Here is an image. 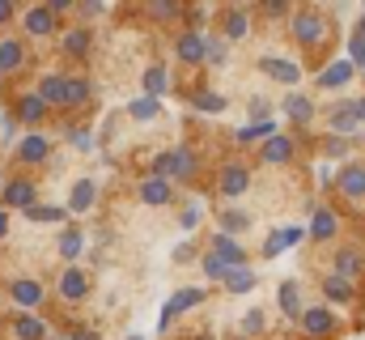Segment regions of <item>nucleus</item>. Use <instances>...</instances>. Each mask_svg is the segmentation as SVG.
Masks as SVG:
<instances>
[{
    "label": "nucleus",
    "instance_id": "f257e3e1",
    "mask_svg": "<svg viewBox=\"0 0 365 340\" xmlns=\"http://www.w3.org/2000/svg\"><path fill=\"white\" fill-rule=\"evenodd\" d=\"M323 30H327V26H323V17H319V13H310V9L293 17V39H297V43H319V39H323Z\"/></svg>",
    "mask_w": 365,
    "mask_h": 340
},
{
    "label": "nucleus",
    "instance_id": "f03ea898",
    "mask_svg": "<svg viewBox=\"0 0 365 340\" xmlns=\"http://www.w3.org/2000/svg\"><path fill=\"white\" fill-rule=\"evenodd\" d=\"M4 204H13V209H34V187L26 183V179H13L9 187H4Z\"/></svg>",
    "mask_w": 365,
    "mask_h": 340
},
{
    "label": "nucleus",
    "instance_id": "7ed1b4c3",
    "mask_svg": "<svg viewBox=\"0 0 365 340\" xmlns=\"http://www.w3.org/2000/svg\"><path fill=\"white\" fill-rule=\"evenodd\" d=\"M195 302H204V294L200 289H182V294H175L170 302H166V311H162V328L179 315V311H187V306H195Z\"/></svg>",
    "mask_w": 365,
    "mask_h": 340
},
{
    "label": "nucleus",
    "instance_id": "20e7f679",
    "mask_svg": "<svg viewBox=\"0 0 365 340\" xmlns=\"http://www.w3.org/2000/svg\"><path fill=\"white\" fill-rule=\"evenodd\" d=\"M38 98H43V102H68V81H64L60 73H47L43 85H38Z\"/></svg>",
    "mask_w": 365,
    "mask_h": 340
},
{
    "label": "nucleus",
    "instance_id": "39448f33",
    "mask_svg": "<svg viewBox=\"0 0 365 340\" xmlns=\"http://www.w3.org/2000/svg\"><path fill=\"white\" fill-rule=\"evenodd\" d=\"M259 69H264L272 81H284V85L297 81V64H293V60H272V56H268V60H259Z\"/></svg>",
    "mask_w": 365,
    "mask_h": 340
},
{
    "label": "nucleus",
    "instance_id": "423d86ee",
    "mask_svg": "<svg viewBox=\"0 0 365 340\" xmlns=\"http://www.w3.org/2000/svg\"><path fill=\"white\" fill-rule=\"evenodd\" d=\"M212 251L221 255L225 264H234V268H242V264H247V251H242V247L234 243V234H217V243H212Z\"/></svg>",
    "mask_w": 365,
    "mask_h": 340
},
{
    "label": "nucleus",
    "instance_id": "0eeeda50",
    "mask_svg": "<svg viewBox=\"0 0 365 340\" xmlns=\"http://www.w3.org/2000/svg\"><path fill=\"white\" fill-rule=\"evenodd\" d=\"M86 285H90V281H86V272H81V268H68V272L60 276V294H64L68 302H77V298L86 294Z\"/></svg>",
    "mask_w": 365,
    "mask_h": 340
},
{
    "label": "nucleus",
    "instance_id": "6e6552de",
    "mask_svg": "<svg viewBox=\"0 0 365 340\" xmlns=\"http://www.w3.org/2000/svg\"><path fill=\"white\" fill-rule=\"evenodd\" d=\"M247 187H251V170H242V166L225 170V179H221V191H225V196H242Z\"/></svg>",
    "mask_w": 365,
    "mask_h": 340
},
{
    "label": "nucleus",
    "instance_id": "1a4fd4ad",
    "mask_svg": "<svg viewBox=\"0 0 365 340\" xmlns=\"http://www.w3.org/2000/svg\"><path fill=\"white\" fill-rule=\"evenodd\" d=\"M204 56H208V43H204L200 34H182L179 39V60L195 64V60H204Z\"/></svg>",
    "mask_w": 365,
    "mask_h": 340
},
{
    "label": "nucleus",
    "instance_id": "9d476101",
    "mask_svg": "<svg viewBox=\"0 0 365 340\" xmlns=\"http://www.w3.org/2000/svg\"><path fill=\"white\" fill-rule=\"evenodd\" d=\"M340 191H344V196H365V166L340 170Z\"/></svg>",
    "mask_w": 365,
    "mask_h": 340
},
{
    "label": "nucleus",
    "instance_id": "9b49d317",
    "mask_svg": "<svg viewBox=\"0 0 365 340\" xmlns=\"http://www.w3.org/2000/svg\"><path fill=\"white\" fill-rule=\"evenodd\" d=\"M47 149H51V141H47V136H26V141H21V149H17V158H21V162H43V158H47Z\"/></svg>",
    "mask_w": 365,
    "mask_h": 340
},
{
    "label": "nucleus",
    "instance_id": "f8f14e48",
    "mask_svg": "<svg viewBox=\"0 0 365 340\" xmlns=\"http://www.w3.org/2000/svg\"><path fill=\"white\" fill-rule=\"evenodd\" d=\"M302 328L314 332V336H319V332H331V311H327V306H310V311L302 315Z\"/></svg>",
    "mask_w": 365,
    "mask_h": 340
},
{
    "label": "nucleus",
    "instance_id": "ddd939ff",
    "mask_svg": "<svg viewBox=\"0 0 365 340\" xmlns=\"http://www.w3.org/2000/svg\"><path fill=\"white\" fill-rule=\"evenodd\" d=\"M344 81H353V64H349V60L327 64V69H323V77H319V85H323V89H336V85H344Z\"/></svg>",
    "mask_w": 365,
    "mask_h": 340
},
{
    "label": "nucleus",
    "instance_id": "4468645a",
    "mask_svg": "<svg viewBox=\"0 0 365 340\" xmlns=\"http://www.w3.org/2000/svg\"><path fill=\"white\" fill-rule=\"evenodd\" d=\"M51 26H56V13L51 9H30L26 13V30L30 34H51Z\"/></svg>",
    "mask_w": 365,
    "mask_h": 340
},
{
    "label": "nucleus",
    "instance_id": "2eb2a0df",
    "mask_svg": "<svg viewBox=\"0 0 365 340\" xmlns=\"http://www.w3.org/2000/svg\"><path fill=\"white\" fill-rule=\"evenodd\" d=\"M13 302H17V306H38V302H43L38 281H17V285H13Z\"/></svg>",
    "mask_w": 365,
    "mask_h": 340
},
{
    "label": "nucleus",
    "instance_id": "dca6fc26",
    "mask_svg": "<svg viewBox=\"0 0 365 340\" xmlns=\"http://www.w3.org/2000/svg\"><path fill=\"white\" fill-rule=\"evenodd\" d=\"M93 204V183L90 179H81L77 187H73V196H68V213H86Z\"/></svg>",
    "mask_w": 365,
    "mask_h": 340
},
{
    "label": "nucleus",
    "instance_id": "f3484780",
    "mask_svg": "<svg viewBox=\"0 0 365 340\" xmlns=\"http://www.w3.org/2000/svg\"><path fill=\"white\" fill-rule=\"evenodd\" d=\"M357 124H361V119H357V111H353V102H340V106L331 111V128H336V132H353Z\"/></svg>",
    "mask_w": 365,
    "mask_h": 340
},
{
    "label": "nucleus",
    "instance_id": "a211bd4d",
    "mask_svg": "<svg viewBox=\"0 0 365 340\" xmlns=\"http://www.w3.org/2000/svg\"><path fill=\"white\" fill-rule=\"evenodd\" d=\"M140 196H145V204H166L170 200V183L166 179H145Z\"/></svg>",
    "mask_w": 365,
    "mask_h": 340
},
{
    "label": "nucleus",
    "instance_id": "6ab92c4d",
    "mask_svg": "<svg viewBox=\"0 0 365 340\" xmlns=\"http://www.w3.org/2000/svg\"><path fill=\"white\" fill-rule=\"evenodd\" d=\"M293 158V145H289V136H272L268 145H264V162H289Z\"/></svg>",
    "mask_w": 365,
    "mask_h": 340
},
{
    "label": "nucleus",
    "instance_id": "aec40b11",
    "mask_svg": "<svg viewBox=\"0 0 365 340\" xmlns=\"http://www.w3.org/2000/svg\"><path fill=\"white\" fill-rule=\"evenodd\" d=\"M323 289H327L331 302H349V298H353V281H344V276H327Z\"/></svg>",
    "mask_w": 365,
    "mask_h": 340
},
{
    "label": "nucleus",
    "instance_id": "412c9836",
    "mask_svg": "<svg viewBox=\"0 0 365 340\" xmlns=\"http://www.w3.org/2000/svg\"><path fill=\"white\" fill-rule=\"evenodd\" d=\"M280 311H284V315H302V294H297L293 281L280 285Z\"/></svg>",
    "mask_w": 365,
    "mask_h": 340
},
{
    "label": "nucleus",
    "instance_id": "4be33fe9",
    "mask_svg": "<svg viewBox=\"0 0 365 340\" xmlns=\"http://www.w3.org/2000/svg\"><path fill=\"white\" fill-rule=\"evenodd\" d=\"M297 239H302V230H297V226H293V230H276L272 239H268V247H264V251H268V255H280L284 247H293Z\"/></svg>",
    "mask_w": 365,
    "mask_h": 340
},
{
    "label": "nucleus",
    "instance_id": "5701e85b",
    "mask_svg": "<svg viewBox=\"0 0 365 340\" xmlns=\"http://www.w3.org/2000/svg\"><path fill=\"white\" fill-rule=\"evenodd\" d=\"M247 226H251L247 213H238V209H225V213H221V234H238V230H247Z\"/></svg>",
    "mask_w": 365,
    "mask_h": 340
},
{
    "label": "nucleus",
    "instance_id": "b1692460",
    "mask_svg": "<svg viewBox=\"0 0 365 340\" xmlns=\"http://www.w3.org/2000/svg\"><path fill=\"white\" fill-rule=\"evenodd\" d=\"M310 234H314V239H331V234H336V217H331L327 209H319L314 221H310Z\"/></svg>",
    "mask_w": 365,
    "mask_h": 340
},
{
    "label": "nucleus",
    "instance_id": "393cba45",
    "mask_svg": "<svg viewBox=\"0 0 365 340\" xmlns=\"http://www.w3.org/2000/svg\"><path fill=\"white\" fill-rule=\"evenodd\" d=\"M357 272H361V259H357L353 251H340V255H336V276H344V281H353Z\"/></svg>",
    "mask_w": 365,
    "mask_h": 340
},
{
    "label": "nucleus",
    "instance_id": "a878e982",
    "mask_svg": "<svg viewBox=\"0 0 365 340\" xmlns=\"http://www.w3.org/2000/svg\"><path fill=\"white\" fill-rule=\"evenodd\" d=\"M225 285H230L234 294H247V289H255V272H247V268H234Z\"/></svg>",
    "mask_w": 365,
    "mask_h": 340
},
{
    "label": "nucleus",
    "instance_id": "bb28decb",
    "mask_svg": "<svg viewBox=\"0 0 365 340\" xmlns=\"http://www.w3.org/2000/svg\"><path fill=\"white\" fill-rule=\"evenodd\" d=\"M13 332H17V340H43V336H47V328H43L38 319H17V328H13Z\"/></svg>",
    "mask_w": 365,
    "mask_h": 340
},
{
    "label": "nucleus",
    "instance_id": "cd10ccee",
    "mask_svg": "<svg viewBox=\"0 0 365 340\" xmlns=\"http://www.w3.org/2000/svg\"><path fill=\"white\" fill-rule=\"evenodd\" d=\"M259 136H268V141L276 136L268 119H259V124H251V128H242V132H238V141H242V145H251V141H259Z\"/></svg>",
    "mask_w": 365,
    "mask_h": 340
},
{
    "label": "nucleus",
    "instance_id": "c85d7f7f",
    "mask_svg": "<svg viewBox=\"0 0 365 340\" xmlns=\"http://www.w3.org/2000/svg\"><path fill=\"white\" fill-rule=\"evenodd\" d=\"M204 272H208V276H225V281H230L234 264H225V259H221L217 251H208V255H204Z\"/></svg>",
    "mask_w": 365,
    "mask_h": 340
},
{
    "label": "nucleus",
    "instance_id": "c756f323",
    "mask_svg": "<svg viewBox=\"0 0 365 340\" xmlns=\"http://www.w3.org/2000/svg\"><path fill=\"white\" fill-rule=\"evenodd\" d=\"M43 106H47V102H43L38 94H30V98H21V119H26V124H34V119H43Z\"/></svg>",
    "mask_w": 365,
    "mask_h": 340
},
{
    "label": "nucleus",
    "instance_id": "7c9ffc66",
    "mask_svg": "<svg viewBox=\"0 0 365 340\" xmlns=\"http://www.w3.org/2000/svg\"><path fill=\"white\" fill-rule=\"evenodd\" d=\"M158 111H162V106H158V98H149V94L132 102V119H153Z\"/></svg>",
    "mask_w": 365,
    "mask_h": 340
},
{
    "label": "nucleus",
    "instance_id": "2f4dec72",
    "mask_svg": "<svg viewBox=\"0 0 365 340\" xmlns=\"http://www.w3.org/2000/svg\"><path fill=\"white\" fill-rule=\"evenodd\" d=\"M284 111H289L297 124H310V115H314V106H310L306 98H289V102H284Z\"/></svg>",
    "mask_w": 365,
    "mask_h": 340
},
{
    "label": "nucleus",
    "instance_id": "473e14b6",
    "mask_svg": "<svg viewBox=\"0 0 365 340\" xmlns=\"http://www.w3.org/2000/svg\"><path fill=\"white\" fill-rule=\"evenodd\" d=\"M17 64H21V47L13 39H4L0 43V69H17Z\"/></svg>",
    "mask_w": 365,
    "mask_h": 340
},
{
    "label": "nucleus",
    "instance_id": "72a5a7b5",
    "mask_svg": "<svg viewBox=\"0 0 365 340\" xmlns=\"http://www.w3.org/2000/svg\"><path fill=\"white\" fill-rule=\"evenodd\" d=\"M81 247H86V239H81L77 230H68V234L60 239V255H68V259H77V255H81Z\"/></svg>",
    "mask_w": 365,
    "mask_h": 340
},
{
    "label": "nucleus",
    "instance_id": "f704fd0d",
    "mask_svg": "<svg viewBox=\"0 0 365 340\" xmlns=\"http://www.w3.org/2000/svg\"><path fill=\"white\" fill-rule=\"evenodd\" d=\"M225 34H230V39H242V34H247V13H242V9H234V13L225 17Z\"/></svg>",
    "mask_w": 365,
    "mask_h": 340
},
{
    "label": "nucleus",
    "instance_id": "c9c22d12",
    "mask_svg": "<svg viewBox=\"0 0 365 340\" xmlns=\"http://www.w3.org/2000/svg\"><path fill=\"white\" fill-rule=\"evenodd\" d=\"M195 106H200V111H208V115H221V111H225V98H221V94H200V98H195Z\"/></svg>",
    "mask_w": 365,
    "mask_h": 340
},
{
    "label": "nucleus",
    "instance_id": "e433bc0d",
    "mask_svg": "<svg viewBox=\"0 0 365 340\" xmlns=\"http://www.w3.org/2000/svg\"><path fill=\"white\" fill-rule=\"evenodd\" d=\"M145 89H149V98H158V94L166 89V73H162V69H149V73H145Z\"/></svg>",
    "mask_w": 365,
    "mask_h": 340
},
{
    "label": "nucleus",
    "instance_id": "4c0bfd02",
    "mask_svg": "<svg viewBox=\"0 0 365 340\" xmlns=\"http://www.w3.org/2000/svg\"><path fill=\"white\" fill-rule=\"evenodd\" d=\"M175 174V154H158L153 158V179H170Z\"/></svg>",
    "mask_w": 365,
    "mask_h": 340
},
{
    "label": "nucleus",
    "instance_id": "58836bf2",
    "mask_svg": "<svg viewBox=\"0 0 365 340\" xmlns=\"http://www.w3.org/2000/svg\"><path fill=\"white\" fill-rule=\"evenodd\" d=\"M175 174H182V179H187V174H195V154L179 149V154H175Z\"/></svg>",
    "mask_w": 365,
    "mask_h": 340
},
{
    "label": "nucleus",
    "instance_id": "ea45409f",
    "mask_svg": "<svg viewBox=\"0 0 365 340\" xmlns=\"http://www.w3.org/2000/svg\"><path fill=\"white\" fill-rule=\"evenodd\" d=\"M349 64L365 69V39H349Z\"/></svg>",
    "mask_w": 365,
    "mask_h": 340
},
{
    "label": "nucleus",
    "instance_id": "a19ab883",
    "mask_svg": "<svg viewBox=\"0 0 365 340\" xmlns=\"http://www.w3.org/2000/svg\"><path fill=\"white\" fill-rule=\"evenodd\" d=\"M64 47H68V51H73V56H81V51H86V47H90V34H86V30H73V34H68V43H64Z\"/></svg>",
    "mask_w": 365,
    "mask_h": 340
},
{
    "label": "nucleus",
    "instance_id": "79ce46f5",
    "mask_svg": "<svg viewBox=\"0 0 365 340\" xmlns=\"http://www.w3.org/2000/svg\"><path fill=\"white\" fill-rule=\"evenodd\" d=\"M26 217H34V221H60V217H64V209H43V204H34Z\"/></svg>",
    "mask_w": 365,
    "mask_h": 340
},
{
    "label": "nucleus",
    "instance_id": "37998d69",
    "mask_svg": "<svg viewBox=\"0 0 365 340\" xmlns=\"http://www.w3.org/2000/svg\"><path fill=\"white\" fill-rule=\"evenodd\" d=\"M86 94H90V85L86 81H68V102H81Z\"/></svg>",
    "mask_w": 365,
    "mask_h": 340
},
{
    "label": "nucleus",
    "instance_id": "c03bdc74",
    "mask_svg": "<svg viewBox=\"0 0 365 340\" xmlns=\"http://www.w3.org/2000/svg\"><path fill=\"white\" fill-rule=\"evenodd\" d=\"M327 154H331V158H344V154H349V145H344L340 136H331V141H327Z\"/></svg>",
    "mask_w": 365,
    "mask_h": 340
},
{
    "label": "nucleus",
    "instance_id": "a18cd8bd",
    "mask_svg": "<svg viewBox=\"0 0 365 340\" xmlns=\"http://www.w3.org/2000/svg\"><path fill=\"white\" fill-rule=\"evenodd\" d=\"M68 141H73V145H77V149H90L93 141H90V132H77V128H73V132H68Z\"/></svg>",
    "mask_w": 365,
    "mask_h": 340
},
{
    "label": "nucleus",
    "instance_id": "49530a36",
    "mask_svg": "<svg viewBox=\"0 0 365 340\" xmlns=\"http://www.w3.org/2000/svg\"><path fill=\"white\" fill-rule=\"evenodd\" d=\"M208 60L221 64V60H225V47H221V43H208Z\"/></svg>",
    "mask_w": 365,
    "mask_h": 340
},
{
    "label": "nucleus",
    "instance_id": "de8ad7c7",
    "mask_svg": "<svg viewBox=\"0 0 365 340\" xmlns=\"http://www.w3.org/2000/svg\"><path fill=\"white\" fill-rule=\"evenodd\" d=\"M242 328H247V332H259V328H264V315H247Z\"/></svg>",
    "mask_w": 365,
    "mask_h": 340
},
{
    "label": "nucleus",
    "instance_id": "09e8293b",
    "mask_svg": "<svg viewBox=\"0 0 365 340\" xmlns=\"http://www.w3.org/2000/svg\"><path fill=\"white\" fill-rule=\"evenodd\" d=\"M195 221H200V209H187V213H182V230H191Z\"/></svg>",
    "mask_w": 365,
    "mask_h": 340
},
{
    "label": "nucleus",
    "instance_id": "8fccbe9b",
    "mask_svg": "<svg viewBox=\"0 0 365 340\" xmlns=\"http://www.w3.org/2000/svg\"><path fill=\"white\" fill-rule=\"evenodd\" d=\"M353 111H357V119L365 124V98H357V102H353Z\"/></svg>",
    "mask_w": 365,
    "mask_h": 340
},
{
    "label": "nucleus",
    "instance_id": "3c124183",
    "mask_svg": "<svg viewBox=\"0 0 365 340\" xmlns=\"http://www.w3.org/2000/svg\"><path fill=\"white\" fill-rule=\"evenodd\" d=\"M73 340H98V336H93L90 328H81V332H73Z\"/></svg>",
    "mask_w": 365,
    "mask_h": 340
},
{
    "label": "nucleus",
    "instance_id": "603ef678",
    "mask_svg": "<svg viewBox=\"0 0 365 340\" xmlns=\"http://www.w3.org/2000/svg\"><path fill=\"white\" fill-rule=\"evenodd\" d=\"M9 13H13V4H9V0H0V21H4Z\"/></svg>",
    "mask_w": 365,
    "mask_h": 340
},
{
    "label": "nucleus",
    "instance_id": "864d4df0",
    "mask_svg": "<svg viewBox=\"0 0 365 340\" xmlns=\"http://www.w3.org/2000/svg\"><path fill=\"white\" fill-rule=\"evenodd\" d=\"M4 230H9V217H4V209H0V239H4Z\"/></svg>",
    "mask_w": 365,
    "mask_h": 340
},
{
    "label": "nucleus",
    "instance_id": "5fc2aeb1",
    "mask_svg": "<svg viewBox=\"0 0 365 340\" xmlns=\"http://www.w3.org/2000/svg\"><path fill=\"white\" fill-rule=\"evenodd\" d=\"M357 39H365V13H361V21H357Z\"/></svg>",
    "mask_w": 365,
    "mask_h": 340
},
{
    "label": "nucleus",
    "instance_id": "6e6d98bb",
    "mask_svg": "<svg viewBox=\"0 0 365 340\" xmlns=\"http://www.w3.org/2000/svg\"><path fill=\"white\" fill-rule=\"evenodd\" d=\"M132 340H140V336H132Z\"/></svg>",
    "mask_w": 365,
    "mask_h": 340
}]
</instances>
